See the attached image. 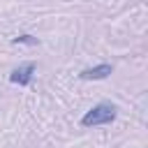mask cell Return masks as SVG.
Wrapping results in <instances>:
<instances>
[{"label": "cell", "instance_id": "obj_2", "mask_svg": "<svg viewBox=\"0 0 148 148\" xmlns=\"http://www.w3.org/2000/svg\"><path fill=\"white\" fill-rule=\"evenodd\" d=\"M32 74H35V65L32 62H25V65H18L12 74H9V81L16 83V86H28L32 81Z\"/></svg>", "mask_w": 148, "mask_h": 148}, {"label": "cell", "instance_id": "obj_3", "mask_svg": "<svg viewBox=\"0 0 148 148\" xmlns=\"http://www.w3.org/2000/svg\"><path fill=\"white\" fill-rule=\"evenodd\" d=\"M111 72H113V67L109 62H102V65H95V67H86L79 76L83 81H99V79H106Z\"/></svg>", "mask_w": 148, "mask_h": 148}, {"label": "cell", "instance_id": "obj_4", "mask_svg": "<svg viewBox=\"0 0 148 148\" xmlns=\"http://www.w3.org/2000/svg\"><path fill=\"white\" fill-rule=\"evenodd\" d=\"M12 42H14V44H37V39H35L32 35H18V37H14Z\"/></svg>", "mask_w": 148, "mask_h": 148}, {"label": "cell", "instance_id": "obj_1", "mask_svg": "<svg viewBox=\"0 0 148 148\" xmlns=\"http://www.w3.org/2000/svg\"><path fill=\"white\" fill-rule=\"evenodd\" d=\"M116 106L111 102H99L95 104L90 111H86V116L81 118V125L83 127H97V125H109L116 120Z\"/></svg>", "mask_w": 148, "mask_h": 148}]
</instances>
